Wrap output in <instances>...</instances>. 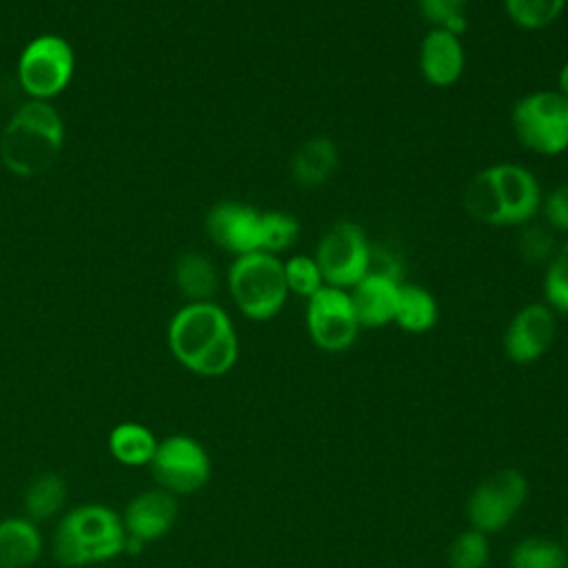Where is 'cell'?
<instances>
[{
  "label": "cell",
  "instance_id": "cell-1",
  "mask_svg": "<svg viewBox=\"0 0 568 568\" xmlns=\"http://www.w3.org/2000/svg\"><path fill=\"white\" fill-rule=\"evenodd\" d=\"M173 357L195 375L220 377L233 368L240 353L229 313L215 302H189L169 324Z\"/></svg>",
  "mask_w": 568,
  "mask_h": 568
},
{
  "label": "cell",
  "instance_id": "cell-2",
  "mask_svg": "<svg viewBox=\"0 0 568 568\" xmlns=\"http://www.w3.org/2000/svg\"><path fill=\"white\" fill-rule=\"evenodd\" d=\"M541 184L517 162H497L481 169L466 186L464 206L486 226H524L541 213Z\"/></svg>",
  "mask_w": 568,
  "mask_h": 568
},
{
  "label": "cell",
  "instance_id": "cell-3",
  "mask_svg": "<svg viewBox=\"0 0 568 568\" xmlns=\"http://www.w3.org/2000/svg\"><path fill=\"white\" fill-rule=\"evenodd\" d=\"M64 142V124L58 111L44 100L24 102L7 122L0 135L4 166L22 178L47 171Z\"/></svg>",
  "mask_w": 568,
  "mask_h": 568
},
{
  "label": "cell",
  "instance_id": "cell-4",
  "mask_svg": "<svg viewBox=\"0 0 568 568\" xmlns=\"http://www.w3.org/2000/svg\"><path fill=\"white\" fill-rule=\"evenodd\" d=\"M126 550L122 515L102 504H82L69 510L53 535V557L67 568L109 561Z\"/></svg>",
  "mask_w": 568,
  "mask_h": 568
},
{
  "label": "cell",
  "instance_id": "cell-5",
  "mask_svg": "<svg viewBox=\"0 0 568 568\" xmlns=\"http://www.w3.org/2000/svg\"><path fill=\"white\" fill-rule=\"evenodd\" d=\"M226 284L237 311L255 322L275 317L291 295L284 277V260L264 251L233 257Z\"/></svg>",
  "mask_w": 568,
  "mask_h": 568
},
{
  "label": "cell",
  "instance_id": "cell-6",
  "mask_svg": "<svg viewBox=\"0 0 568 568\" xmlns=\"http://www.w3.org/2000/svg\"><path fill=\"white\" fill-rule=\"evenodd\" d=\"M510 124L519 144L537 155L555 158L568 151V100L557 89L521 95L513 106Z\"/></svg>",
  "mask_w": 568,
  "mask_h": 568
},
{
  "label": "cell",
  "instance_id": "cell-7",
  "mask_svg": "<svg viewBox=\"0 0 568 568\" xmlns=\"http://www.w3.org/2000/svg\"><path fill=\"white\" fill-rule=\"evenodd\" d=\"M371 246L366 231L357 222H333L322 233L313 253L324 284L346 291L353 288L371 268Z\"/></svg>",
  "mask_w": 568,
  "mask_h": 568
},
{
  "label": "cell",
  "instance_id": "cell-8",
  "mask_svg": "<svg viewBox=\"0 0 568 568\" xmlns=\"http://www.w3.org/2000/svg\"><path fill=\"white\" fill-rule=\"evenodd\" d=\"M75 55L71 44L60 36L33 38L18 58V80L31 100L58 95L73 75Z\"/></svg>",
  "mask_w": 568,
  "mask_h": 568
},
{
  "label": "cell",
  "instance_id": "cell-9",
  "mask_svg": "<svg viewBox=\"0 0 568 568\" xmlns=\"http://www.w3.org/2000/svg\"><path fill=\"white\" fill-rule=\"evenodd\" d=\"M304 320L308 337L326 353H342L351 348L362 328L351 302V293L328 284L306 300Z\"/></svg>",
  "mask_w": 568,
  "mask_h": 568
},
{
  "label": "cell",
  "instance_id": "cell-10",
  "mask_svg": "<svg viewBox=\"0 0 568 568\" xmlns=\"http://www.w3.org/2000/svg\"><path fill=\"white\" fill-rule=\"evenodd\" d=\"M149 466L158 488L171 495L195 493L211 477V459L206 450L189 435H171L160 439Z\"/></svg>",
  "mask_w": 568,
  "mask_h": 568
},
{
  "label": "cell",
  "instance_id": "cell-11",
  "mask_svg": "<svg viewBox=\"0 0 568 568\" xmlns=\"http://www.w3.org/2000/svg\"><path fill=\"white\" fill-rule=\"evenodd\" d=\"M528 495L526 477L519 470L504 468L486 477L468 499V519L481 532H497L508 526Z\"/></svg>",
  "mask_w": 568,
  "mask_h": 568
},
{
  "label": "cell",
  "instance_id": "cell-12",
  "mask_svg": "<svg viewBox=\"0 0 568 568\" xmlns=\"http://www.w3.org/2000/svg\"><path fill=\"white\" fill-rule=\"evenodd\" d=\"M557 335V313L546 302L521 306L506 326L504 351L515 364H530L546 355Z\"/></svg>",
  "mask_w": 568,
  "mask_h": 568
},
{
  "label": "cell",
  "instance_id": "cell-13",
  "mask_svg": "<svg viewBox=\"0 0 568 568\" xmlns=\"http://www.w3.org/2000/svg\"><path fill=\"white\" fill-rule=\"evenodd\" d=\"M260 222L262 211L246 202L224 200L211 206L204 229L215 246L233 257L260 251Z\"/></svg>",
  "mask_w": 568,
  "mask_h": 568
},
{
  "label": "cell",
  "instance_id": "cell-14",
  "mask_svg": "<svg viewBox=\"0 0 568 568\" xmlns=\"http://www.w3.org/2000/svg\"><path fill=\"white\" fill-rule=\"evenodd\" d=\"M178 519V501L175 495L151 488L135 495L122 515V524L126 530V550H138L149 541L164 537Z\"/></svg>",
  "mask_w": 568,
  "mask_h": 568
},
{
  "label": "cell",
  "instance_id": "cell-15",
  "mask_svg": "<svg viewBox=\"0 0 568 568\" xmlns=\"http://www.w3.org/2000/svg\"><path fill=\"white\" fill-rule=\"evenodd\" d=\"M417 67L422 78L430 87H453L464 75L466 69V51L462 44V36L444 27H430L419 42Z\"/></svg>",
  "mask_w": 568,
  "mask_h": 568
},
{
  "label": "cell",
  "instance_id": "cell-16",
  "mask_svg": "<svg viewBox=\"0 0 568 568\" xmlns=\"http://www.w3.org/2000/svg\"><path fill=\"white\" fill-rule=\"evenodd\" d=\"M402 282L382 273H366L353 288L351 302L362 328H379L395 322Z\"/></svg>",
  "mask_w": 568,
  "mask_h": 568
},
{
  "label": "cell",
  "instance_id": "cell-17",
  "mask_svg": "<svg viewBox=\"0 0 568 568\" xmlns=\"http://www.w3.org/2000/svg\"><path fill=\"white\" fill-rule=\"evenodd\" d=\"M337 164V144L328 135H313L293 151L291 175L304 189H320L333 178Z\"/></svg>",
  "mask_w": 568,
  "mask_h": 568
},
{
  "label": "cell",
  "instance_id": "cell-18",
  "mask_svg": "<svg viewBox=\"0 0 568 568\" xmlns=\"http://www.w3.org/2000/svg\"><path fill=\"white\" fill-rule=\"evenodd\" d=\"M42 552V537L36 521L7 517L0 521V568H29Z\"/></svg>",
  "mask_w": 568,
  "mask_h": 568
},
{
  "label": "cell",
  "instance_id": "cell-19",
  "mask_svg": "<svg viewBox=\"0 0 568 568\" xmlns=\"http://www.w3.org/2000/svg\"><path fill=\"white\" fill-rule=\"evenodd\" d=\"M173 277L175 286L182 291L184 297H189V302H211L220 284L215 264L197 251L178 257Z\"/></svg>",
  "mask_w": 568,
  "mask_h": 568
},
{
  "label": "cell",
  "instance_id": "cell-20",
  "mask_svg": "<svg viewBox=\"0 0 568 568\" xmlns=\"http://www.w3.org/2000/svg\"><path fill=\"white\" fill-rule=\"evenodd\" d=\"M439 320V304L435 295L413 282H402L395 324L406 333H426Z\"/></svg>",
  "mask_w": 568,
  "mask_h": 568
},
{
  "label": "cell",
  "instance_id": "cell-21",
  "mask_svg": "<svg viewBox=\"0 0 568 568\" xmlns=\"http://www.w3.org/2000/svg\"><path fill=\"white\" fill-rule=\"evenodd\" d=\"M155 448V435L138 422H122L109 435V450L124 466H149Z\"/></svg>",
  "mask_w": 568,
  "mask_h": 568
},
{
  "label": "cell",
  "instance_id": "cell-22",
  "mask_svg": "<svg viewBox=\"0 0 568 568\" xmlns=\"http://www.w3.org/2000/svg\"><path fill=\"white\" fill-rule=\"evenodd\" d=\"M67 501V484L55 473L38 475L24 493V513L31 521L51 519Z\"/></svg>",
  "mask_w": 568,
  "mask_h": 568
},
{
  "label": "cell",
  "instance_id": "cell-23",
  "mask_svg": "<svg viewBox=\"0 0 568 568\" xmlns=\"http://www.w3.org/2000/svg\"><path fill=\"white\" fill-rule=\"evenodd\" d=\"M508 20L524 31H541L559 20L566 0H501Z\"/></svg>",
  "mask_w": 568,
  "mask_h": 568
},
{
  "label": "cell",
  "instance_id": "cell-24",
  "mask_svg": "<svg viewBox=\"0 0 568 568\" xmlns=\"http://www.w3.org/2000/svg\"><path fill=\"white\" fill-rule=\"evenodd\" d=\"M510 568H568V557L552 539L526 537L513 548Z\"/></svg>",
  "mask_w": 568,
  "mask_h": 568
},
{
  "label": "cell",
  "instance_id": "cell-25",
  "mask_svg": "<svg viewBox=\"0 0 568 568\" xmlns=\"http://www.w3.org/2000/svg\"><path fill=\"white\" fill-rule=\"evenodd\" d=\"M300 237V222L286 211H262L260 251L280 255L286 253Z\"/></svg>",
  "mask_w": 568,
  "mask_h": 568
},
{
  "label": "cell",
  "instance_id": "cell-26",
  "mask_svg": "<svg viewBox=\"0 0 568 568\" xmlns=\"http://www.w3.org/2000/svg\"><path fill=\"white\" fill-rule=\"evenodd\" d=\"M541 288L546 304L555 313L568 315V237L559 242L557 253L546 264Z\"/></svg>",
  "mask_w": 568,
  "mask_h": 568
},
{
  "label": "cell",
  "instance_id": "cell-27",
  "mask_svg": "<svg viewBox=\"0 0 568 568\" xmlns=\"http://www.w3.org/2000/svg\"><path fill=\"white\" fill-rule=\"evenodd\" d=\"M559 242L557 233L544 222H528L519 226V240H517V251L528 264H548L552 255L557 253Z\"/></svg>",
  "mask_w": 568,
  "mask_h": 568
},
{
  "label": "cell",
  "instance_id": "cell-28",
  "mask_svg": "<svg viewBox=\"0 0 568 568\" xmlns=\"http://www.w3.org/2000/svg\"><path fill=\"white\" fill-rule=\"evenodd\" d=\"M284 277L288 293H295L304 300H308L313 293H317L324 286L322 271L313 255L308 253H295L284 260Z\"/></svg>",
  "mask_w": 568,
  "mask_h": 568
},
{
  "label": "cell",
  "instance_id": "cell-29",
  "mask_svg": "<svg viewBox=\"0 0 568 568\" xmlns=\"http://www.w3.org/2000/svg\"><path fill=\"white\" fill-rule=\"evenodd\" d=\"M490 557V546L486 532L470 528L457 535L448 548L450 568H484Z\"/></svg>",
  "mask_w": 568,
  "mask_h": 568
},
{
  "label": "cell",
  "instance_id": "cell-30",
  "mask_svg": "<svg viewBox=\"0 0 568 568\" xmlns=\"http://www.w3.org/2000/svg\"><path fill=\"white\" fill-rule=\"evenodd\" d=\"M468 2L470 0H417V7L430 27H444L462 36L466 31Z\"/></svg>",
  "mask_w": 568,
  "mask_h": 568
},
{
  "label": "cell",
  "instance_id": "cell-31",
  "mask_svg": "<svg viewBox=\"0 0 568 568\" xmlns=\"http://www.w3.org/2000/svg\"><path fill=\"white\" fill-rule=\"evenodd\" d=\"M541 215H544V222L555 233L568 235V182H561L544 197Z\"/></svg>",
  "mask_w": 568,
  "mask_h": 568
},
{
  "label": "cell",
  "instance_id": "cell-32",
  "mask_svg": "<svg viewBox=\"0 0 568 568\" xmlns=\"http://www.w3.org/2000/svg\"><path fill=\"white\" fill-rule=\"evenodd\" d=\"M368 273H382L388 277H395L402 282V273H404V264H402V255L388 246V244H373L371 246V268Z\"/></svg>",
  "mask_w": 568,
  "mask_h": 568
},
{
  "label": "cell",
  "instance_id": "cell-33",
  "mask_svg": "<svg viewBox=\"0 0 568 568\" xmlns=\"http://www.w3.org/2000/svg\"><path fill=\"white\" fill-rule=\"evenodd\" d=\"M557 91L568 100V60L561 64V69L557 73Z\"/></svg>",
  "mask_w": 568,
  "mask_h": 568
}]
</instances>
